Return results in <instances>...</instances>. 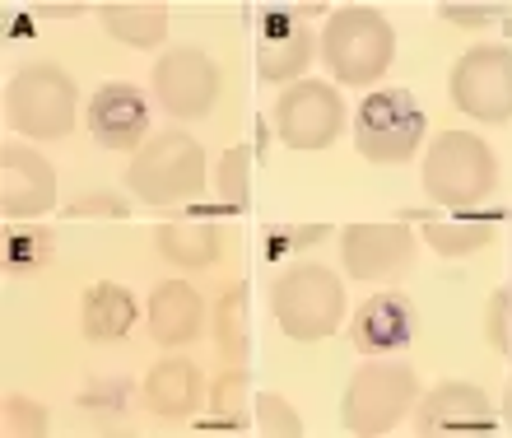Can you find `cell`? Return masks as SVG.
Segmentation results:
<instances>
[{
  "mask_svg": "<svg viewBox=\"0 0 512 438\" xmlns=\"http://www.w3.org/2000/svg\"><path fill=\"white\" fill-rule=\"evenodd\" d=\"M340 257L354 280H401L415 266V233L405 224H350L340 233Z\"/></svg>",
  "mask_w": 512,
  "mask_h": 438,
  "instance_id": "12",
  "label": "cell"
},
{
  "mask_svg": "<svg viewBox=\"0 0 512 438\" xmlns=\"http://www.w3.org/2000/svg\"><path fill=\"white\" fill-rule=\"evenodd\" d=\"M452 103L466 117L503 126L512 117V47L485 42L457 61L452 70Z\"/></svg>",
  "mask_w": 512,
  "mask_h": 438,
  "instance_id": "9",
  "label": "cell"
},
{
  "mask_svg": "<svg viewBox=\"0 0 512 438\" xmlns=\"http://www.w3.org/2000/svg\"><path fill=\"white\" fill-rule=\"evenodd\" d=\"M98 14H103V28L112 38L126 47H140V52L168 38V5H159V0H122V5H103Z\"/></svg>",
  "mask_w": 512,
  "mask_h": 438,
  "instance_id": "21",
  "label": "cell"
},
{
  "mask_svg": "<svg viewBox=\"0 0 512 438\" xmlns=\"http://www.w3.org/2000/svg\"><path fill=\"white\" fill-rule=\"evenodd\" d=\"M201 317H205V303L201 294L182 280H163L154 294H149V336L168 350L177 345H191L201 336Z\"/></svg>",
  "mask_w": 512,
  "mask_h": 438,
  "instance_id": "17",
  "label": "cell"
},
{
  "mask_svg": "<svg viewBox=\"0 0 512 438\" xmlns=\"http://www.w3.org/2000/svg\"><path fill=\"white\" fill-rule=\"evenodd\" d=\"M317 10L322 5H256V10H247V19L256 28V70H261L266 84L298 80L308 70L317 38H312V28L298 24V14Z\"/></svg>",
  "mask_w": 512,
  "mask_h": 438,
  "instance_id": "8",
  "label": "cell"
},
{
  "mask_svg": "<svg viewBox=\"0 0 512 438\" xmlns=\"http://www.w3.org/2000/svg\"><path fill=\"white\" fill-rule=\"evenodd\" d=\"M47 429H52V420L33 397H19V392L5 397V434L10 438H42Z\"/></svg>",
  "mask_w": 512,
  "mask_h": 438,
  "instance_id": "26",
  "label": "cell"
},
{
  "mask_svg": "<svg viewBox=\"0 0 512 438\" xmlns=\"http://www.w3.org/2000/svg\"><path fill=\"white\" fill-rule=\"evenodd\" d=\"M247 168H252V150H247V145H233V150L219 159V168H215V196L229 210H247V201H252Z\"/></svg>",
  "mask_w": 512,
  "mask_h": 438,
  "instance_id": "25",
  "label": "cell"
},
{
  "mask_svg": "<svg viewBox=\"0 0 512 438\" xmlns=\"http://www.w3.org/2000/svg\"><path fill=\"white\" fill-rule=\"evenodd\" d=\"M201 401V369L191 359H159L145 378V406L159 420H187Z\"/></svg>",
  "mask_w": 512,
  "mask_h": 438,
  "instance_id": "18",
  "label": "cell"
},
{
  "mask_svg": "<svg viewBox=\"0 0 512 438\" xmlns=\"http://www.w3.org/2000/svg\"><path fill=\"white\" fill-rule=\"evenodd\" d=\"M270 308L289 341H322L345 317V285L317 261H298L270 285Z\"/></svg>",
  "mask_w": 512,
  "mask_h": 438,
  "instance_id": "2",
  "label": "cell"
},
{
  "mask_svg": "<svg viewBox=\"0 0 512 438\" xmlns=\"http://www.w3.org/2000/svg\"><path fill=\"white\" fill-rule=\"evenodd\" d=\"M415 429L419 434H489L494 429V411L489 397L471 383H443L415 406Z\"/></svg>",
  "mask_w": 512,
  "mask_h": 438,
  "instance_id": "15",
  "label": "cell"
},
{
  "mask_svg": "<svg viewBox=\"0 0 512 438\" xmlns=\"http://www.w3.org/2000/svg\"><path fill=\"white\" fill-rule=\"evenodd\" d=\"M494 14H503V5H443V19H452V24H485V19H494Z\"/></svg>",
  "mask_w": 512,
  "mask_h": 438,
  "instance_id": "32",
  "label": "cell"
},
{
  "mask_svg": "<svg viewBox=\"0 0 512 438\" xmlns=\"http://www.w3.org/2000/svg\"><path fill=\"white\" fill-rule=\"evenodd\" d=\"M56 206V173L28 145H0V215L33 219Z\"/></svg>",
  "mask_w": 512,
  "mask_h": 438,
  "instance_id": "13",
  "label": "cell"
},
{
  "mask_svg": "<svg viewBox=\"0 0 512 438\" xmlns=\"http://www.w3.org/2000/svg\"><path fill=\"white\" fill-rule=\"evenodd\" d=\"M326 224H270L266 229V257H294L303 247L322 243L326 238Z\"/></svg>",
  "mask_w": 512,
  "mask_h": 438,
  "instance_id": "27",
  "label": "cell"
},
{
  "mask_svg": "<svg viewBox=\"0 0 512 438\" xmlns=\"http://www.w3.org/2000/svg\"><path fill=\"white\" fill-rule=\"evenodd\" d=\"M154 98L177 122H196L215 108L219 98V66L196 47H177L154 66Z\"/></svg>",
  "mask_w": 512,
  "mask_h": 438,
  "instance_id": "11",
  "label": "cell"
},
{
  "mask_svg": "<svg viewBox=\"0 0 512 438\" xmlns=\"http://www.w3.org/2000/svg\"><path fill=\"white\" fill-rule=\"evenodd\" d=\"M410 336H415V308H410L401 294H373V299L354 313V327H350L354 350H364V355L405 350Z\"/></svg>",
  "mask_w": 512,
  "mask_h": 438,
  "instance_id": "16",
  "label": "cell"
},
{
  "mask_svg": "<svg viewBox=\"0 0 512 438\" xmlns=\"http://www.w3.org/2000/svg\"><path fill=\"white\" fill-rule=\"evenodd\" d=\"M419 397V378L405 359H378V364H364V369L350 378L345 387V429L359 438H378L391 434L401 425V415L415 406Z\"/></svg>",
  "mask_w": 512,
  "mask_h": 438,
  "instance_id": "6",
  "label": "cell"
},
{
  "mask_svg": "<svg viewBox=\"0 0 512 438\" xmlns=\"http://www.w3.org/2000/svg\"><path fill=\"white\" fill-rule=\"evenodd\" d=\"M322 56L340 84H359V89H364V84H373L378 75L391 70L396 33H391V24L378 10L350 5V10H336L326 19Z\"/></svg>",
  "mask_w": 512,
  "mask_h": 438,
  "instance_id": "5",
  "label": "cell"
},
{
  "mask_svg": "<svg viewBox=\"0 0 512 438\" xmlns=\"http://www.w3.org/2000/svg\"><path fill=\"white\" fill-rule=\"evenodd\" d=\"M215 345L224 350L229 364H247L252 331H247V289L243 285H233L229 294L215 303Z\"/></svg>",
  "mask_w": 512,
  "mask_h": 438,
  "instance_id": "23",
  "label": "cell"
},
{
  "mask_svg": "<svg viewBox=\"0 0 512 438\" xmlns=\"http://www.w3.org/2000/svg\"><path fill=\"white\" fill-rule=\"evenodd\" d=\"M70 215H112V219H126V215H131V206H126L122 196H112V192H94V196H80V201L70 206Z\"/></svg>",
  "mask_w": 512,
  "mask_h": 438,
  "instance_id": "31",
  "label": "cell"
},
{
  "mask_svg": "<svg viewBox=\"0 0 512 438\" xmlns=\"http://www.w3.org/2000/svg\"><path fill=\"white\" fill-rule=\"evenodd\" d=\"M126 187H131L145 206H177L201 196L205 187V150L182 131H159L135 150L126 168Z\"/></svg>",
  "mask_w": 512,
  "mask_h": 438,
  "instance_id": "4",
  "label": "cell"
},
{
  "mask_svg": "<svg viewBox=\"0 0 512 438\" xmlns=\"http://www.w3.org/2000/svg\"><path fill=\"white\" fill-rule=\"evenodd\" d=\"M270 122H275V136L289 150H326L340 136V126H345V103H340V94L331 84L298 80L280 94Z\"/></svg>",
  "mask_w": 512,
  "mask_h": 438,
  "instance_id": "10",
  "label": "cell"
},
{
  "mask_svg": "<svg viewBox=\"0 0 512 438\" xmlns=\"http://www.w3.org/2000/svg\"><path fill=\"white\" fill-rule=\"evenodd\" d=\"M89 136L108 150H140V140L149 131V103L140 98L135 84H103L94 98H89Z\"/></svg>",
  "mask_w": 512,
  "mask_h": 438,
  "instance_id": "14",
  "label": "cell"
},
{
  "mask_svg": "<svg viewBox=\"0 0 512 438\" xmlns=\"http://www.w3.org/2000/svg\"><path fill=\"white\" fill-rule=\"evenodd\" d=\"M424 140V108L405 89H378L354 117V150L368 164H405Z\"/></svg>",
  "mask_w": 512,
  "mask_h": 438,
  "instance_id": "7",
  "label": "cell"
},
{
  "mask_svg": "<svg viewBox=\"0 0 512 438\" xmlns=\"http://www.w3.org/2000/svg\"><path fill=\"white\" fill-rule=\"evenodd\" d=\"M52 257V233L38 224H10L5 229V271L24 275V271H42Z\"/></svg>",
  "mask_w": 512,
  "mask_h": 438,
  "instance_id": "24",
  "label": "cell"
},
{
  "mask_svg": "<svg viewBox=\"0 0 512 438\" xmlns=\"http://www.w3.org/2000/svg\"><path fill=\"white\" fill-rule=\"evenodd\" d=\"M135 322V299H131V289L122 285H94V289H84V303H80V327L84 336L94 345H108V341H122L126 331H131Z\"/></svg>",
  "mask_w": 512,
  "mask_h": 438,
  "instance_id": "20",
  "label": "cell"
},
{
  "mask_svg": "<svg viewBox=\"0 0 512 438\" xmlns=\"http://www.w3.org/2000/svg\"><path fill=\"white\" fill-rule=\"evenodd\" d=\"M499 182V159L475 131H443L424 159V192L447 210H475Z\"/></svg>",
  "mask_w": 512,
  "mask_h": 438,
  "instance_id": "1",
  "label": "cell"
},
{
  "mask_svg": "<svg viewBox=\"0 0 512 438\" xmlns=\"http://www.w3.org/2000/svg\"><path fill=\"white\" fill-rule=\"evenodd\" d=\"M38 14H47V19H70V14H80V5H38Z\"/></svg>",
  "mask_w": 512,
  "mask_h": 438,
  "instance_id": "33",
  "label": "cell"
},
{
  "mask_svg": "<svg viewBox=\"0 0 512 438\" xmlns=\"http://www.w3.org/2000/svg\"><path fill=\"white\" fill-rule=\"evenodd\" d=\"M485 331H489V345H494L499 355H512V289H499V294L489 299Z\"/></svg>",
  "mask_w": 512,
  "mask_h": 438,
  "instance_id": "30",
  "label": "cell"
},
{
  "mask_svg": "<svg viewBox=\"0 0 512 438\" xmlns=\"http://www.w3.org/2000/svg\"><path fill=\"white\" fill-rule=\"evenodd\" d=\"M424 243L443 257H466L475 247L494 243V215H461V219H424Z\"/></svg>",
  "mask_w": 512,
  "mask_h": 438,
  "instance_id": "22",
  "label": "cell"
},
{
  "mask_svg": "<svg viewBox=\"0 0 512 438\" xmlns=\"http://www.w3.org/2000/svg\"><path fill=\"white\" fill-rule=\"evenodd\" d=\"M80 117V89L61 66H24L5 89V122L28 140H66Z\"/></svg>",
  "mask_w": 512,
  "mask_h": 438,
  "instance_id": "3",
  "label": "cell"
},
{
  "mask_svg": "<svg viewBox=\"0 0 512 438\" xmlns=\"http://www.w3.org/2000/svg\"><path fill=\"white\" fill-rule=\"evenodd\" d=\"M154 247L159 257L177 271H205L215 266L219 252H224V229L215 224H201V219H177V224H163L154 233Z\"/></svg>",
  "mask_w": 512,
  "mask_h": 438,
  "instance_id": "19",
  "label": "cell"
},
{
  "mask_svg": "<svg viewBox=\"0 0 512 438\" xmlns=\"http://www.w3.org/2000/svg\"><path fill=\"white\" fill-rule=\"evenodd\" d=\"M256 425H261V434H275V438H298L303 434L298 411L284 397H275V392H261V397H256Z\"/></svg>",
  "mask_w": 512,
  "mask_h": 438,
  "instance_id": "28",
  "label": "cell"
},
{
  "mask_svg": "<svg viewBox=\"0 0 512 438\" xmlns=\"http://www.w3.org/2000/svg\"><path fill=\"white\" fill-rule=\"evenodd\" d=\"M243 401H247V369L233 364L224 378H215V392H210L215 420H243Z\"/></svg>",
  "mask_w": 512,
  "mask_h": 438,
  "instance_id": "29",
  "label": "cell"
}]
</instances>
